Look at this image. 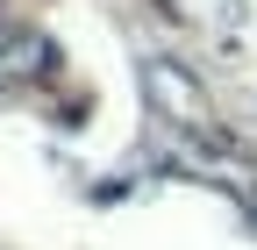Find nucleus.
Wrapping results in <instances>:
<instances>
[{"label":"nucleus","mask_w":257,"mask_h":250,"mask_svg":"<svg viewBox=\"0 0 257 250\" xmlns=\"http://www.w3.org/2000/svg\"><path fill=\"white\" fill-rule=\"evenodd\" d=\"M36 57H50L36 36H8L0 43V72H36Z\"/></svg>","instance_id":"1"}]
</instances>
